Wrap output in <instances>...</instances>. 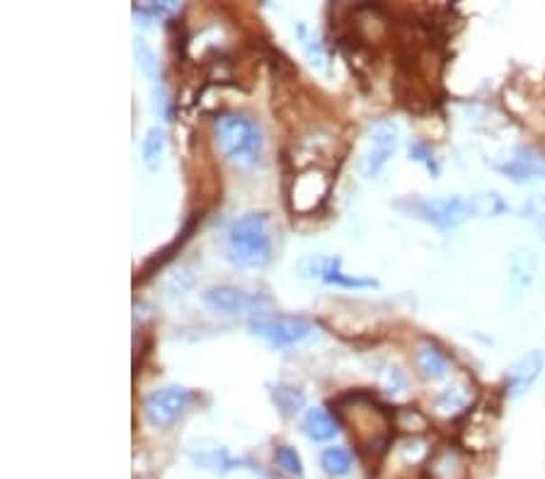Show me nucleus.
Here are the masks:
<instances>
[{
  "label": "nucleus",
  "mask_w": 545,
  "mask_h": 479,
  "mask_svg": "<svg viewBox=\"0 0 545 479\" xmlns=\"http://www.w3.org/2000/svg\"><path fill=\"white\" fill-rule=\"evenodd\" d=\"M194 402V392L187 388H161L143 400V417L153 428H168L182 417Z\"/></svg>",
  "instance_id": "5"
},
{
  "label": "nucleus",
  "mask_w": 545,
  "mask_h": 479,
  "mask_svg": "<svg viewBox=\"0 0 545 479\" xmlns=\"http://www.w3.org/2000/svg\"><path fill=\"white\" fill-rule=\"evenodd\" d=\"M274 457H277L279 467L286 472V474H291V477H303V463H300V456L289 446H279L274 450Z\"/></svg>",
  "instance_id": "20"
},
{
  "label": "nucleus",
  "mask_w": 545,
  "mask_h": 479,
  "mask_svg": "<svg viewBox=\"0 0 545 479\" xmlns=\"http://www.w3.org/2000/svg\"><path fill=\"white\" fill-rule=\"evenodd\" d=\"M410 213H415L417 218L431 223L439 230L458 228L473 216L470 198L463 197H441V198H417L410 201Z\"/></svg>",
  "instance_id": "4"
},
{
  "label": "nucleus",
  "mask_w": 545,
  "mask_h": 479,
  "mask_svg": "<svg viewBox=\"0 0 545 479\" xmlns=\"http://www.w3.org/2000/svg\"><path fill=\"white\" fill-rule=\"evenodd\" d=\"M410 158L417 160V162H424L427 168L434 170V172H437V168H434V160H431V152L427 151V145H424V143L410 145Z\"/></svg>",
  "instance_id": "23"
},
{
  "label": "nucleus",
  "mask_w": 545,
  "mask_h": 479,
  "mask_svg": "<svg viewBox=\"0 0 545 479\" xmlns=\"http://www.w3.org/2000/svg\"><path fill=\"white\" fill-rule=\"evenodd\" d=\"M201 300L211 312L238 315V312L260 310L262 298L257 293H245V290L233 289V286H214V289L204 290Z\"/></svg>",
  "instance_id": "8"
},
{
  "label": "nucleus",
  "mask_w": 545,
  "mask_h": 479,
  "mask_svg": "<svg viewBox=\"0 0 545 479\" xmlns=\"http://www.w3.org/2000/svg\"><path fill=\"white\" fill-rule=\"evenodd\" d=\"M272 400L277 404V410L284 414V417H293V414H299L303 410V404H306V397L300 392L299 388H293V385H274L272 388Z\"/></svg>",
  "instance_id": "15"
},
{
  "label": "nucleus",
  "mask_w": 545,
  "mask_h": 479,
  "mask_svg": "<svg viewBox=\"0 0 545 479\" xmlns=\"http://www.w3.org/2000/svg\"><path fill=\"white\" fill-rule=\"evenodd\" d=\"M151 105H153L155 116H161V119L170 122V116H172V112H170V97L168 90H165L162 85H153V90H151Z\"/></svg>",
  "instance_id": "22"
},
{
  "label": "nucleus",
  "mask_w": 545,
  "mask_h": 479,
  "mask_svg": "<svg viewBox=\"0 0 545 479\" xmlns=\"http://www.w3.org/2000/svg\"><path fill=\"white\" fill-rule=\"evenodd\" d=\"M189 456H192V460L199 467H204V470H233L236 467V460H233L228 453H226V448H221V446H214V448H199V443L197 446H192V450H189Z\"/></svg>",
  "instance_id": "14"
},
{
  "label": "nucleus",
  "mask_w": 545,
  "mask_h": 479,
  "mask_svg": "<svg viewBox=\"0 0 545 479\" xmlns=\"http://www.w3.org/2000/svg\"><path fill=\"white\" fill-rule=\"evenodd\" d=\"M250 332L262 342H267L269 346L289 349V346L306 342L308 336L313 335V325H310V319L299 318V315H274V318L253 319Z\"/></svg>",
  "instance_id": "3"
},
{
  "label": "nucleus",
  "mask_w": 545,
  "mask_h": 479,
  "mask_svg": "<svg viewBox=\"0 0 545 479\" xmlns=\"http://www.w3.org/2000/svg\"><path fill=\"white\" fill-rule=\"evenodd\" d=\"M134 59H136V66L148 80H158V70H161V63L155 59V51L148 46L146 39L136 37L134 39Z\"/></svg>",
  "instance_id": "19"
},
{
  "label": "nucleus",
  "mask_w": 545,
  "mask_h": 479,
  "mask_svg": "<svg viewBox=\"0 0 545 479\" xmlns=\"http://www.w3.org/2000/svg\"><path fill=\"white\" fill-rule=\"evenodd\" d=\"M303 274L320 279V281L339 286V289H374L378 286L374 279H361V276H346L342 272V259L339 257H308L300 262Z\"/></svg>",
  "instance_id": "7"
},
{
  "label": "nucleus",
  "mask_w": 545,
  "mask_h": 479,
  "mask_svg": "<svg viewBox=\"0 0 545 479\" xmlns=\"http://www.w3.org/2000/svg\"><path fill=\"white\" fill-rule=\"evenodd\" d=\"M398 141H400V129L393 122L383 119L378 122L374 129H371L369 136V151H366V158H364V175L369 180H376L383 168L388 165V160L393 158V152L398 151Z\"/></svg>",
  "instance_id": "6"
},
{
  "label": "nucleus",
  "mask_w": 545,
  "mask_h": 479,
  "mask_svg": "<svg viewBox=\"0 0 545 479\" xmlns=\"http://www.w3.org/2000/svg\"><path fill=\"white\" fill-rule=\"evenodd\" d=\"M214 143L223 158L238 168H254L264 151L260 124L245 115H218L214 119Z\"/></svg>",
  "instance_id": "1"
},
{
  "label": "nucleus",
  "mask_w": 545,
  "mask_h": 479,
  "mask_svg": "<svg viewBox=\"0 0 545 479\" xmlns=\"http://www.w3.org/2000/svg\"><path fill=\"white\" fill-rule=\"evenodd\" d=\"M299 34H300V39H303V49H306V53H308V59H310V63L320 69V66H323V63H325L323 44H320L318 39H313V37H310V34H308L306 24H299Z\"/></svg>",
  "instance_id": "21"
},
{
  "label": "nucleus",
  "mask_w": 545,
  "mask_h": 479,
  "mask_svg": "<svg viewBox=\"0 0 545 479\" xmlns=\"http://www.w3.org/2000/svg\"><path fill=\"white\" fill-rule=\"evenodd\" d=\"M320 465L330 477H345L352 472V456L346 448H328L320 456Z\"/></svg>",
  "instance_id": "17"
},
{
  "label": "nucleus",
  "mask_w": 545,
  "mask_h": 479,
  "mask_svg": "<svg viewBox=\"0 0 545 479\" xmlns=\"http://www.w3.org/2000/svg\"><path fill=\"white\" fill-rule=\"evenodd\" d=\"M415 365L417 373L422 375L424 381L439 382L448 375V358L441 349H437L434 344L424 342L417 346L415 351Z\"/></svg>",
  "instance_id": "11"
},
{
  "label": "nucleus",
  "mask_w": 545,
  "mask_h": 479,
  "mask_svg": "<svg viewBox=\"0 0 545 479\" xmlns=\"http://www.w3.org/2000/svg\"><path fill=\"white\" fill-rule=\"evenodd\" d=\"M303 431L310 441L323 443L335 438L339 431L337 419L332 417L330 411L323 410V407H315V410L306 411V419H303Z\"/></svg>",
  "instance_id": "12"
},
{
  "label": "nucleus",
  "mask_w": 545,
  "mask_h": 479,
  "mask_svg": "<svg viewBox=\"0 0 545 479\" xmlns=\"http://www.w3.org/2000/svg\"><path fill=\"white\" fill-rule=\"evenodd\" d=\"M499 172L507 175L512 182H536L545 177V152L536 148H516L507 162L499 165Z\"/></svg>",
  "instance_id": "9"
},
{
  "label": "nucleus",
  "mask_w": 545,
  "mask_h": 479,
  "mask_svg": "<svg viewBox=\"0 0 545 479\" xmlns=\"http://www.w3.org/2000/svg\"><path fill=\"white\" fill-rule=\"evenodd\" d=\"M228 254L243 269H262L272 259V228L264 213H247L233 223Z\"/></svg>",
  "instance_id": "2"
},
{
  "label": "nucleus",
  "mask_w": 545,
  "mask_h": 479,
  "mask_svg": "<svg viewBox=\"0 0 545 479\" xmlns=\"http://www.w3.org/2000/svg\"><path fill=\"white\" fill-rule=\"evenodd\" d=\"M533 272H536L533 252H516L514 257H512V264H509V274H512V283H514L516 289H526L533 281Z\"/></svg>",
  "instance_id": "16"
},
{
  "label": "nucleus",
  "mask_w": 545,
  "mask_h": 479,
  "mask_svg": "<svg viewBox=\"0 0 545 479\" xmlns=\"http://www.w3.org/2000/svg\"><path fill=\"white\" fill-rule=\"evenodd\" d=\"M536 204L545 206V198H538ZM536 223H538V228H540V230H543V233H545V208H543V211H538V213H536Z\"/></svg>",
  "instance_id": "24"
},
{
  "label": "nucleus",
  "mask_w": 545,
  "mask_h": 479,
  "mask_svg": "<svg viewBox=\"0 0 545 479\" xmlns=\"http://www.w3.org/2000/svg\"><path fill=\"white\" fill-rule=\"evenodd\" d=\"M470 206H473V216H477V218H494L499 213L507 211V204H504V198L499 197L497 191L470 197Z\"/></svg>",
  "instance_id": "18"
},
{
  "label": "nucleus",
  "mask_w": 545,
  "mask_h": 479,
  "mask_svg": "<svg viewBox=\"0 0 545 479\" xmlns=\"http://www.w3.org/2000/svg\"><path fill=\"white\" fill-rule=\"evenodd\" d=\"M543 368H545V354L538 349L526 354L522 361H516V365L509 371V378H507L509 395L512 397L523 395V392L538 381V375L543 373Z\"/></svg>",
  "instance_id": "10"
},
{
  "label": "nucleus",
  "mask_w": 545,
  "mask_h": 479,
  "mask_svg": "<svg viewBox=\"0 0 545 479\" xmlns=\"http://www.w3.org/2000/svg\"><path fill=\"white\" fill-rule=\"evenodd\" d=\"M165 145H168V138H165V131L161 126H151L143 136V143H141V160L146 170L155 172L161 168L162 155H165Z\"/></svg>",
  "instance_id": "13"
}]
</instances>
